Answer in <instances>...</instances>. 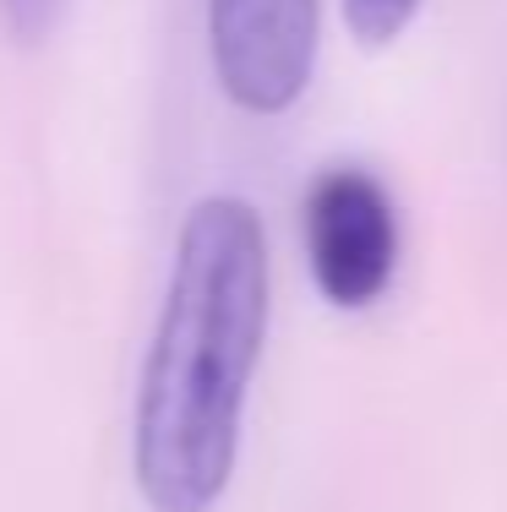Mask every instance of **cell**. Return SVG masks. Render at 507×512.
Returning <instances> with one entry per match:
<instances>
[{
	"label": "cell",
	"instance_id": "6da1fadb",
	"mask_svg": "<svg viewBox=\"0 0 507 512\" xmlns=\"http://www.w3.org/2000/svg\"><path fill=\"white\" fill-rule=\"evenodd\" d=\"M268 333V235L251 202L191 207L137 393V485L153 512H213Z\"/></svg>",
	"mask_w": 507,
	"mask_h": 512
},
{
	"label": "cell",
	"instance_id": "7a4b0ae2",
	"mask_svg": "<svg viewBox=\"0 0 507 512\" xmlns=\"http://www.w3.org/2000/svg\"><path fill=\"white\" fill-rule=\"evenodd\" d=\"M306 256L317 289L338 311H366L388 295L398 267V213L377 175L322 169L306 197Z\"/></svg>",
	"mask_w": 507,
	"mask_h": 512
},
{
	"label": "cell",
	"instance_id": "3957f363",
	"mask_svg": "<svg viewBox=\"0 0 507 512\" xmlns=\"http://www.w3.org/2000/svg\"><path fill=\"white\" fill-rule=\"evenodd\" d=\"M213 71L246 115H284L317 66V0H208Z\"/></svg>",
	"mask_w": 507,
	"mask_h": 512
},
{
	"label": "cell",
	"instance_id": "277c9868",
	"mask_svg": "<svg viewBox=\"0 0 507 512\" xmlns=\"http://www.w3.org/2000/svg\"><path fill=\"white\" fill-rule=\"evenodd\" d=\"M426 0H344V22L360 44H393Z\"/></svg>",
	"mask_w": 507,
	"mask_h": 512
},
{
	"label": "cell",
	"instance_id": "5b68a950",
	"mask_svg": "<svg viewBox=\"0 0 507 512\" xmlns=\"http://www.w3.org/2000/svg\"><path fill=\"white\" fill-rule=\"evenodd\" d=\"M55 11H60V0H0V17H6V28L17 39H44Z\"/></svg>",
	"mask_w": 507,
	"mask_h": 512
}]
</instances>
